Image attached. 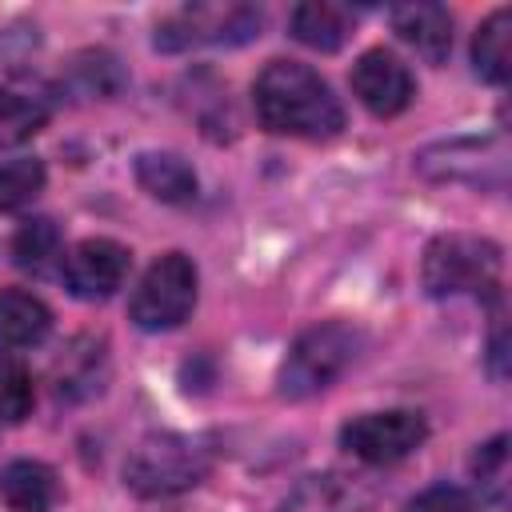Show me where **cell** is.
Listing matches in <instances>:
<instances>
[{
    "instance_id": "4fadbf2b",
    "label": "cell",
    "mask_w": 512,
    "mask_h": 512,
    "mask_svg": "<svg viewBox=\"0 0 512 512\" xmlns=\"http://www.w3.org/2000/svg\"><path fill=\"white\" fill-rule=\"evenodd\" d=\"M472 60H476V72L492 84H504L512 76V12L508 8H496L476 28Z\"/></svg>"
},
{
    "instance_id": "e0dca14e",
    "label": "cell",
    "mask_w": 512,
    "mask_h": 512,
    "mask_svg": "<svg viewBox=\"0 0 512 512\" xmlns=\"http://www.w3.org/2000/svg\"><path fill=\"white\" fill-rule=\"evenodd\" d=\"M44 188V164L32 156H16L0 164V212L24 208L28 200H36Z\"/></svg>"
},
{
    "instance_id": "9a60e30c",
    "label": "cell",
    "mask_w": 512,
    "mask_h": 512,
    "mask_svg": "<svg viewBox=\"0 0 512 512\" xmlns=\"http://www.w3.org/2000/svg\"><path fill=\"white\" fill-rule=\"evenodd\" d=\"M44 124H48L44 100L16 92V88H0V148H16L32 140Z\"/></svg>"
},
{
    "instance_id": "d6986e66",
    "label": "cell",
    "mask_w": 512,
    "mask_h": 512,
    "mask_svg": "<svg viewBox=\"0 0 512 512\" xmlns=\"http://www.w3.org/2000/svg\"><path fill=\"white\" fill-rule=\"evenodd\" d=\"M472 472H476L480 488L496 504H504V488H508V436H496L492 444H484L476 452V460H472Z\"/></svg>"
},
{
    "instance_id": "9c48e42d",
    "label": "cell",
    "mask_w": 512,
    "mask_h": 512,
    "mask_svg": "<svg viewBox=\"0 0 512 512\" xmlns=\"http://www.w3.org/2000/svg\"><path fill=\"white\" fill-rule=\"evenodd\" d=\"M56 472L40 460H12L0 472V500L12 512H48L56 504Z\"/></svg>"
},
{
    "instance_id": "7c38bea8",
    "label": "cell",
    "mask_w": 512,
    "mask_h": 512,
    "mask_svg": "<svg viewBox=\"0 0 512 512\" xmlns=\"http://www.w3.org/2000/svg\"><path fill=\"white\" fill-rule=\"evenodd\" d=\"M288 24H292V36H296L300 44H308V48H316V52H332V48H340V44L348 40V32H352V12L340 8V4L312 0V4H296L292 16H288Z\"/></svg>"
},
{
    "instance_id": "52a82bcc",
    "label": "cell",
    "mask_w": 512,
    "mask_h": 512,
    "mask_svg": "<svg viewBox=\"0 0 512 512\" xmlns=\"http://www.w3.org/2000/svg\"><path fill=\"white\" fill-rule=\"evenodd\" d=\"M128 264H132V256L124 244L96 236V240H80L64 256V280H68L72 296H80V300H108L124 284Z\"/></svg>"
},
{
    "instance_id": "7a4b0ae2",
    "label": "cell",
    "mask_w": 512,
    "mask_h": 512,
    "mask_svg": "<svg viewBox=\"0 0 512 512\" xmlns=\"http://www.w3.org/2000/svg\"><path fill=\"white\" fill-rule=\"evenodd\" d=\"M212 456L200 440L176 436V432H156L132 448L124 460V480L140 496H172L204 480Z\"/></svg>"
},
{
    "instance_id": "ac0fdd59",
    "label": "cell",
    "mask_w": 512,
    "mask_h": 512,
    "mask_svg": "<svg viewBox=\"0 0 512 512\" xmlns=\"http://www.w3.org/2000/svg\"><path fill=\"white\" fill-rule=\"evenodd\" d=\"M32 372L12 360V356H0V420L4 424H20L28 412H32Z\"/></svg>"
},
{
    "instance_id": "8992f818",
    "label": "cell",
    "mask_w": 512,
    "mask_h": 512,
    "mask_svg": "<svg viewBox=\"0 0 512 512\" xmlns=\"http://www.w3.org/2000/svg\"><path fill=\"white\" fill-rule=\"evenodd\" d=\"M428 436V424L420 412H408V408H392V412H368V416H356L340 428V444L368 460V464H392V460H404L408 452H416Z\"/></svg>"
},
{
    "instance_id": "5bb4252c",
    "label": "cell",
    "mask_w": 512,
    "mask_h": 512,
    "mask_svg": "<svg viewBox=\"0 0 512 512\" xmlns=\"http://www.w3.org/2000/svg\"><path fill=\"white\" fill-rule=\"evenodd\" d=\"M136 180L144 184V192L168 204H184L196 196V172L172 152H144L136 160Z\"/></svg>"
},
{
    "instance_id": "ffe728a7",
    "label": "cell",
    "mask_w": 512,
    "mask_h": 512,
    "mask_svg": "<svg viewBox=\"0 0 512 512\" xmlns=\"http://www.w3.org/2000/svg\"><path fill=\"white\" fill-rule=\"evenodd\" d=\"M408 512H476V508H472L468 492H460V488H452V484H436V488L420 492V496L408 504Z\"/></svg>"
},
{
    "instance_id": "30bf717a",
    "label": "cell",
    "mask_w": 512,
    "mask_h": 512,
    "mask_svg": "<svg viewBox=\"0 0 512 512\" xmlns=\"http://www.w3.org/2000/svg\"><path fill=\"white\" fill-rule=\"evenodd\" d=\"M52 312L44 308L40 296L24 288H4L0 292V348H32L48 336Z\"/></svg>"
},
{
    "instance_id": "5b68a950",
    "label": "cell",
    "mask_w": 512,
    "mask_h": 512,
    "mask_svg": "<svg viewBox=\"0 0 512 512\" xmlns=\"http://www.w3.org/2000/svg\"><path fill=\"white\" fill-rule=\"evenodd\" d=\"M192 304H196V268L184 252H168L140 276L128 308L144 332H164L184 324Z\"/></svg>"
},
{
    "instance_id": "ba28073f",
    "label": "cell",
    "mask_w": 512,
    "mask_h": 512,
    "mask_svg": "<svg viewBox=\"0 0 512 512\" xmlns=\"http://www.w3.org/2000/svg\"><path fill=\"white\" fill-rule=\"evenodd\" d=\"M352 92L372 116H396L408 108L416 84H412V72L392 52L368 48L352 68Z\"/></svg>"
},
{
    "instance_id": "8fae6325",
    "label": "cell",
    "mask_w": 512,
    "mask_h": 512,
    "mask_svg": "<svg viewBox=\"0 0 512 512\" xmlns=\"http://www.w3.org/2000/svg\"><path fill=\"white\" fill-rule=\"evenodd\" d=\"M392 28L428 60H444L452 48V16L440 4H404L392 12Z\"/></svg>"
},
{
    "instance_id": "3957f363",
    "label": "cell",
    "mask_w": 512,
    "mask_h": 512,
    "mask_svg": "<svg viewBox=\"0 0 512 512\" xmlns=\"http://www.w3.org/2000/svg\"><path fill=\"white\" fill-rule=\"evenodd\" d=\"M424 288L428 296H480V292H496L500 284V248L492 240L480 236H440L428 244L424 252Z\"/></svg>"
},
{
    "instance_id": "2e32d148",
    "label": "cell",
    "mask_w": 512,
    "mask_h": 512,
    "mask_svg": "<svg viewBox=\"0 0 512 512\" xmlns=\"http://www.w3.org/2000/svg\"><path fill=\"white\" fill-rule=\"evenodd\" d=\"M12 256L28 272H48L56 264V256H60V232H56V224L52 220H28V224H20V232L12 240Z\"/></svg>"
},
{
    "instance_id": "277c9868",
    "label": "cell",
    "mask_w": 512,
    "mask_h": 512,
    "mask_svg": "<svg viewBox=\"0 0 512 512\" xmlns=\"http://www.w3.org/2000/svg\"><path fill=\"white\" fill-rule=\"evenodd\" d=\"M356 344H360V336L340 320H328V324L300 332L296 344L288 348L284 364H280V392L300 400V396L328 388L352 364Z\"/></svg>"
},
{
    "instance_id": "6da1fadb",
    "label": "cell",
    "mask_w": 512,
    "mask_h": 512,
    "mask_svg": "<svg viewBox=\"0 0 512 512\" xmlns=\"http://www.w3.org/2000/svg\"><path fill=\"white\" fill-rule=\"evenodd\" d=\"M256 116L268 132L300 140H332L344 128V108L328 80L296 60H272L252 84Z\"/></svg>"
}]
</instances>
